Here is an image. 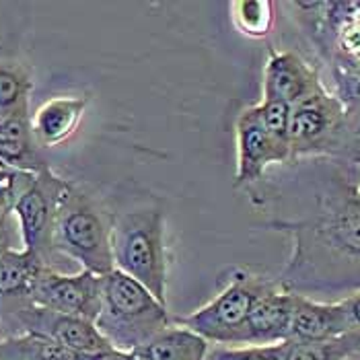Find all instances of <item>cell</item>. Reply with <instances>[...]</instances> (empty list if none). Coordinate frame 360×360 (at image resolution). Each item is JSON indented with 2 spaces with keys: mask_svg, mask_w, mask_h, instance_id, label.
Wrapping results in <instances>:
<instances>
[{
  "mask_svg": "<svg viewBox=\"0 0 360 360\" xmlns=\"http://www.w3.org/2000/svg\"><path fill=\"white\" fill-rule=\"evenodd\" d=\"M270 226L292 235V257L278 278L292 292L309 280L319 259L360 268V200L356 188L344 177L333 179L326 192L317 195V212L311 219H276Z\"/></svg>",
  "mask_w": 360,
  "mask_h": 360,
  "instance_id": "cell-1",
  "label": "cell"
},
{
  "mask_svg": "<svg viewBox=\"0 0 360 360\" xmlns=\"http://www.w3.org/2000/svg\"><path fill=\"white\" fill-rule=\"evenodd\" d=\"M173 323L167 305L134 278L120 270L103 276V301L95 326L115 350L132 352Z\"/></svg>",
  "mask_w": 360,
  "mask_h": 360,
  "instance_id": "cell-2",
  "label": "cell"
},
{
  "mask_svg": "<svg viewBox=\"0 0 360 360\" xmlns=\"http://www.w3.org/2000/svg\"><path fill=\"white\" fill-rule=\"evenodd\" d=\"M111 251L115 270L140 282L159 303L167 305L169 259L165 217L159 208H144L113 217Z\"/></svg>",
  "mask_w": 360,
  "mask_h": 360,
  "instance_id": "cell-3",
  "label": "cell"
},
{
  "mask_svg": "<svg viewBox=\"0 0 360 360\" xmlns=\"http://www.w3.org/2000/svg\"><path fill=\"white\" fill-rule=\"evenodd\" d=\"M113 217L91 195L70 186L66 192L54 231V250L97 276L115 270L111 251Z\"/></svg>",
  "mask_w": 360,
  "mask_h": 360,
  "instance_id": "cell-4",
  "label": "cell"
},
{
  "mask_svg": "<svg viewBox=\"0 0 360 360\" xmlns=\"http://www.w3.org/2000/svg\"><path fill=\"white\" fill-rule=\"evenodd\" d=\"M276 284V280L253 274L245 268L233 270L229 284L202 309L192 315L175 319L177 326L188 328L206 342L233 348L248 344V323L257 301Z\"/></svg>",
  "mask_w": 360,
  "mask_h": 360,
  "instance_id": "cell-5",
  "label": "cell"
},
{
  "mask_svg": "<svg viewBox=\"0 0 360 360\" xmlns=\"http://www.w3.org/2000/svg\"><path fill=\"white\" fill-rule=\"evenodd\" d=\"M290 163L315 155H350L354 139L344 103L323 89L290 108Z\"/></svg>",
  "mask_w": 360,
  "mask_h": 360,
  "instance_id": "cell-6",
  "label": "cell"
},
{
  "mask_svg": "<svg viewBox=\"0 0 360 360\" xmlns=\"http://www.w3.org/2000/svg\"><path fill=\"white\" fill-rule=\"evenodd\" d=\"M70 181L62 179L48 167L39 171L29 188L15 204V217L19 221L23 250L39 255L48 268H54V231L62 200L70 190Z\"/></svg>",
  "mask_w": 360,
  "mask_h": 360,
  "instance_id": "cell-7",
  "label": "cell"
},
{
  "mask_svg": "<svg viewBox=\"0 0 360 360\" xmlns=\"http://www.w3.org/2000/svg\"><path fill=\"white\" fill-rule=\"evenodd\" d=\"M6 313L15 321V326L21 328V333H33L52 340L64 348H70L86 356H97L113 348L105 340V335L97 330V326L83 317L56 313L33 303L8 305Z\"/></svg>",
  "mask_w": 360,
  "mask_h": 360,
  "instance_id": "cell-8",
  "label": "cell"
},
{
  "mask_svg": "<svg viewBox=\"0 0 360 360\" xmlns=\"http://www.w3.org/2000/svg\"><path fill=\"white\" fill-rule=\"evenodd\" d=\"M103 301V276L89 270L77 274H60L46 270L31 290V303L56 313L97 321Z\"/></svg>",
  "mask_w": 360,
  "mask_h": 360,
  "instance_id": "cell-9",
  "label": "cell"
},
{
  "mask_svg": "<svg viewBox=\"0 0 360 360\" xmlns=\"http://www.w3.org/2000/svg\"><path fill=\"white\" fill-rule=\"evenodd\" d=\"M235 132H237V173H235L237 188L259 181L270 165L290 163L288 153L282 150L262 126L255 105L239 113Z\"/></svg>",
  "mask_w": 360,
  "mask_h": 360,
  "instance_id": "cell-10",
  "label": "cell"
},
{
  "mask_svg": "<svg viewBox=\"0 0 360 360\" xmlns=\"http://www.w3.org/2000/svg\"><path fill=\"white\" fill-rule=\"evenodd\" d=\"M319 89L323 84L317 68L295 52L270 50L264 70V101H282L292 108Z\"/></svg>",
  "mask_w": 360,
  "mask_h": 360,
  "instance_id": "cell-11",
  "label": "cell"
},
{
  "mask_svg": "<svg viewBox=\"0 0 360 360\" xmlns=\"http://www.w3.org/2000/svg\"><path fill=\"white\" fill-rule=\"evenodd\" d=\"M295 295L280 280L253 307L248 323V346H270L288 342Z\"/></svg>",
  "mask_w": 360,
  "mask_h": 360,
  "instance_id": "cell-12",
  "label": "cell"
},
{
  "mask_svg": "<svg viewBox=\"0 0 360 360\" xmlns=\"http://www.w3.org/2000/svg\"><path fill=\"white\" fill-rule=\"evenodd\" d=\"M352 332L348 315L340 303H317L305 295H295L288 342H319Z\"/></svg>",
  "mask_w": 360,
  "mask_h": 360,
  "instance_id": "cell-13",
  "label": "cell"
},
{
  "mask_svg": "<svg viewBox=\"0 0 360 360\" xmlns=\"http://www.w3.org/2000/svg\"><path fill=\"white\" fill-rule=\"evenodd\" d=\"M89 105V97H54L31 117V130L41 148H52L70 139Z\"/></svg>",
  "mask_w": 360,
  "mask_h": 360,
  "instance_id": "cell-14",
  "label": "cell"
},
{
  "mask_svg": "<svg viewBox=\"0 0 360 360\" xmlns=\"http://www.w3.org/2000/svg\"><path fill=\"white\" fill-rule=\"evenodd\" d=\"M46 270H48L46 262L31 251H2L0 253V301L6 305L31 303V290Z\"/></svg>",
  "mask_w": 360,
  "mask_h": 360,
  "instance_id": "cell-15",
  "label": "cell"
},
{
  "mask_svg": "<svg viewBox=\"0 0 360 360\" xmlns=\"http://www.w3.org/2000/svg\"><path fill=\"white\" fill-rule=\"evenodd\" d=\"M39 148L31 130V117L0 120V167L39 173L48 169Z\"/></svg>",
  "mask_w": 360,
  "mask_h": 360,
  "instance_id": "cell-16",
  "label": "cell"
},
{
  "mask_svg": "<svg viewBox=\"0 0 360 360\" xmlns=\"http://www.w3.org/2000/svg\"><path fill=\"white\" fill-rule=\"evenodd\" d=\"M208 344L202 335L173 323L132 352L140 360H206Z\"/></svg>",
  "mask_w": 360,
  "mask_h": 360,
  "instance_id": "cell-17",
  "label": "cell"
},
{
  "mask_svg": "<svg viewBox=\"0 0 360 360\" xmlns=\"http://www.w3.org/2000/svg\"><path fill=\"white\" fill-rule=\"evenodd\" d=\"M33 91V77L25 64L0 62V120L31 117L29 97Z\"/></svg>",
  "mask_w": 360,
  "mask_h": 360,
  "instance_id": "cell-18",
  "label": "cell"
},
{
  "mask_svg": "<svg viewBox=\"0 0 360 360\" xmlns=\"http://www.w3.org/2000/svg\"><path fill=\"white\" fill-rule=\"evenodd\" d=\"M0 360H95V356L75 352L33 333H19L0 342Z\"/></svg>",
  "mask_w": 360,
  "mask_h": 360,
  "instance_id": "cell-19",
  "label": "cell"
},
{
  "mask_svg": "<svg viewBox=\"0 0 360 360\" xmlns=\"http://www.w3.org/2000/svg\"><path fill=\"white\" fill-rule=\"evenodd\" d=\"M360 348V330L319 342H286L284 360H346Z\"/></svg>",
  "mask_w": 360,
  "mask_h": 360,
  "instance_id": "cell-20",
  "label": "cell"
},
{
  "mask_svg": "<svg viewBox=\"0 0 360 360\" xmlns=\"http://www.w3.org/2000/svg\"><path fill=\"white\" fill-rule=\"evenodd\" d=\"M333 79L338 86V99L344 103L350 132L360 130V68L346 60L333 58Z\"/></svg>",
  "mask_w": 360,
  "mask_h": 360,
  "instance_id": "cell-21",
  "label": "cell"
},
{
  "mask_svg": "<svg viewBox=\"0 0 360 360\" xmlns=\"http://www.w3.org/2000/svg\"><path fill=\"white\" fill-rule=\"evenodd\" d=\"M274 4L272 2H235L233 19L239 31L250 37H264L270 33L274 21Z\"/></svg>",
  "mask_w": 360,
  "mask_h": 360,
  "instance_id": "cell-22",
  "label": "cell"
},
{
  "mask_svg": "<svg viewBox=\"0 0 360 360\" xmlns=\"http://www.w3.org/2000/svg\"><path fill=\"white\" fill-rule=\"evenodd\" d=\"M255 111H257L259 122L266 128V132L290 157V142H288V132H290V105H286L282 101H262L259 105H255Z\"/></svg>",
  "mask_w": 360,
  "mask_h": 360,
  "instance_id": "cell-23",
  "label": "cell"
},
{
  "mask_svg": "<svg viewBox=\"0 0 360 360\" xmlns=\"http://www.w3.org/2000/svg\"><path fill=\"white\" fill-rule=\"evenodd\" d=\"M284 356H286V342L270 344V346H243V348L221 346L208 352L206 360H284Z\"/></svg>",
  "mask_w": 360,
  "mask_h": 360,
  "instance_id": "cell-24",
  "label": "cell"
},
{
  "mask_svg": "<svg viewBox=\"0 0 360 360\" xmlns=\"http://www.w3.org/2000/svg\"><path fill=\"white\" fill-rule=\"evenodd\" d=\"M342 305H344V311L348 315V321H350L352 330H360V290L350 295V297H346L342 301Z\"/></svg>",
  "mask_w": 360,
  "mask_h": 360,
  "instance_id": "cell-25",
  "label": "cell"
},
{
  "mask_svg": "<svg viewBox=\"0 0 360 360\" xmlns=\"http://www.w3.org/2000/svg\"><path fill=\"white\" fill-rule=\"evenodd\" d=\"M95 360H140L136 356V352H126V350H115V348H111L108 352H101V354H97Z\"/></svg>",
  "mask_w": 360,
  "mask_h": 360,
  "instance_id": "cell-26",
  "label": "cell"
},
{
  "mask_svg": "<svg viewBox=\"0 0 360 360\" xmlns=\"http://www.w3.org/2000/svg\"><path fill=\"white\" fill-rule=\"evenodd\" d=\"M346 360H360V348L356 350V352H354V354H350V356H348Z\"/></svg>",
  "mask_w": 360,
  "mask_h": 360,
  "instance_id": "cell-27",
  "label": "cell"
},
{
  "mask_svg": "<svg viewBox=\"0 0 360 360\" xmlns=\"http://www.w3.org/2000/svg\"><path fill=\"white\" fill-rule=\"evenodd\" d=\"M4 250H11V248H8V243H6V241H0V253H2Z\"/></svg>",
  "mask_w": 360,
  "mask_h": 360,
  "instance_id": "cell-28",
  "label": "cell"
}]
</instances>
